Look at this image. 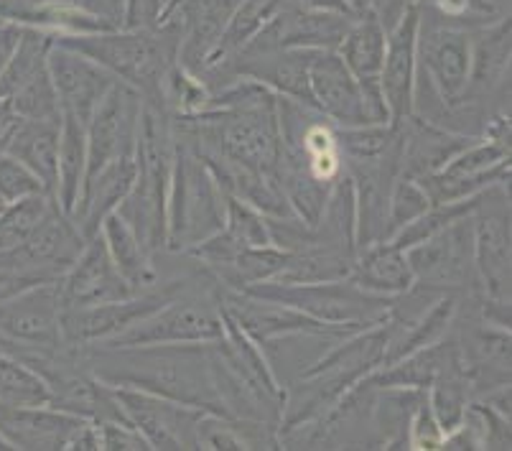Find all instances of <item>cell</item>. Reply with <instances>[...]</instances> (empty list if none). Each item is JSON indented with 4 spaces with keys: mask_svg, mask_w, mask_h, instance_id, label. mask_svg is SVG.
Here are the masks:
<instances>
[{
    "mask_svg": "<svg viewBox=\"0 0 512 451\" xmlns=\"http://www.w3.org/2000/svg\"><path fill=\"white\" fill-rule=\"evenodd\" d=\"M428 207H431V199H428L421 181L398 174V179L393 181V189H390V197H388V225H385V240H390L400 227H406L408 222L421 217Z\"/></svg>",
    "mask_w": 512,
    "mask_h": 451,
    "instance_id": "cell-39",
    "label": "cell"
},
{
    "mask_svg": "<svg viewBox=\"0 0 512 451\" xmlns=\"http://www.w3.org/2000/svg\"><path fill=\"white\" fill-rule=\"evenodd\" d=\"M209 344L212 342L85 347V355L92 373L113 388H138L204 413L225 416L214 383Z\"/></svg>",
    "mask_w": 512,
    "mask_h": 451,
    "instance_id": "cell-1",
    "label": "cell"
},
{
    "mask_svg": "<svg viewBox=\"0 0 512 451\" xmlns=\"http://www.w3.org/2000/svg\"><path fill=\"white\" fill-rule=\"evenodd\" d=\"M408 449L413 451H434L444 446L446 431L441 429V423L436 421L434 411L428 406L426 395L423 401L418 403L416 411L411 413V421H408Z\"/></svg>",
    "mask_w": 512,
    "mask_h": 451,
    "instance_id": "cell-45",
    "label": "cell"
},
{
    "mask_svg": "<svg viewBox=\"0 0 512 451\" xmlns=\"http://www.w3.org/2000/svg\"><path fill=\"white\" fill-rule=\"evenodd\" d=\"M85 243L87 237L82 235L77 222L54 202L44 215V220L29 235V240L18 245V250L49 281H59L69 271V265L79 258Z\"/></svg>",
    "mask_w": 512,
    "mask_h": 451,
    "instance_id": "cell-24",
    "label": "cell"
},
{
    "mask_svg": "<svg viewBox=\"0 0 512 451\" xmlns=\"http://www.w3.org/2000/svg\"><path fill=\"white\" fill-rule=\"evenodd\" d=\"M416 11L418 23L464 31H477L502 16L495 0H418Z\"/></svg>",
    "mask_w": 512,
    "mask_h": 451,
    "instance_id": "cell-33",
    "label": "cell"
},
{
    "mask_svg": "<svg viewBox=\"0 0 512 451\" xmlns=\"http://www.w3.org/2000/svg\"><path fill=\"white\" fill-rule=\"evenodd\" d=\"M225 197L204 158L192 143L174 136L169 204H166V250L186 253L225 227Z\"/></svg>",
    "mask_w": 512,
    "mask_h": 451,
    "instance_id": "cell-4",
    "label": "cell"
},
{
    "mask_svg": "<svg viewBox=\"0 0 512 451\" xmlns=\"http://www.w3.org/2000/svg\"><path fill=\"white\" fill-rule=\"evenodd\" d=\"M46 69H49V79L57 92L62 115L79 120L85 128L97 105L118 82L113 74L85 57L82 51L57 39L51 41L49 54H46Z\"/></svg>",
    "mask_w": 512,
    "mask_h": 451,
    "instance_id": "cell-13",
    "label": "cell"
},
{
    "mask_svg": "<svg viewBox=\"0 0 512 451\" xmlns=\"http://www.w3.org/2000/svg\"><path fill=\"white\" fill-rule=\"evenodd\" d=\"M197 281L194 278H174V281L156 283V286L138 291L120 301L85 306V309H62V337L72 347H95V344L115 339L118 334L136 327L146 316L184 294Z\"/></svg>",
    "mask_w": 512,
    "mask_h": 451,
    "instance_id": "cell-8",
    "label": "cell"
},
{
    "mask_svg": "<svg viewBox=\"0 0 512 451\" xmlns=\"http://www.w3.org/2000/svg\"><path fill=\"white\" fill-rule=\"evenodd\" d=\"M286 6V0H237L235 11H232L230 21H227L225 31H222L220 41L214 46L212 57H209L207 69L199 79H207L209 74L220 72L222 67L232 62L260 31L273 21L281 8Z\"/></svg>",
    "mask_w": 512,
    "mask_h": 451,
    "instance_id": "cell-28",
    "label": "cell"
},
{
    "mask_svg": "<svg viewBox=\"0 0 512 451\" xmlns=\"http://www.w3.org/2000/svg\"><path fill=\"white\" fill-rule=\"evenodd\" d=\"M11 105L16 110L18 120H62V110H59L57 92H54V85L49 79V69L36 79H31L26 87H21L11 97Z\"/></svg>",
    "mask_w": 512,
    "mask_h": 451,
    "instance_id": "cell-40",
    "label": "cell"
},
{
    "mask_svg": "<svg viewBox=\"0 0 512 451\" xmlns=\"http://www.w3.org/2000/svg\"><path fill=\"white\" fill-rule=\"evenodd\" d=\"M136 184L118 207V215L156 258L166 250V204L174 169V125L158 97H143L136 138Z\"/></svg>",
    "mask_w": 512,
    "mask_h": 451,
    "instance_id": "cell-2",
    "label": "cell"
},
{
    "mask_svg": "<svg viewBox=\"0 0 512 451\" xmlns=\"http://www.w3.org/2000/svg\"><path fill=\"white\" fill-rule=\"evenodd\" d=\"M87 174V136L85 125L62 115L59 125V158H57V204L69 217L77 209L82 184Z\"/></svg>",
    "mask_w": 512,
    "mask_h": 451,
    "instance_id": "cell-30",
    "label": "cell"
},
{
    "mask_svg": "<svg viewBox=\"0 0 512 451\" xmlns=\"http://www.w3.org/2000/svg\"><path fill=\"white\" fill-rule=\"evenodd\" d=\"M100 235L105 240V248L113 258L115 268L120 276L136 288V291H146V288L156 286L158 271L153 265V255L143 248V243L136 237V232L130 230L128 222L113 212L100 227Z\"/></svg>",
    "mask_w": 512,
    "mask_h": 451,
    "instance_id": "cell-29",
    "label": "cell"
},
{
    "mask_svg": "<svg viewBox=\"0 0 512 451\" xmlns=\"http://www.w3.org/2000/svg\"><path fill=\"white\" fill-rule=\"evenodd\" d=\"M18 123L16 110H13L8 97H0V136H8V130Z\"/></svg>",
    "mask_w": 512,
    "mask_h": 451,
    "instance_id": "cell-50",
    "label": "cell"
},
{
    "mask_svg": "<svg viewBox=\"0 0 512 451\" xmlns=\"http://www.w3.org/2000/svg\"><path fill=\"white\" fill-rule=\"evenodd\" d=\"M355 13L316 11V8L283 6L273 21L242 51L263 49H306L334 51L355 21Z\"/></svg>",
    "mask_w": 512,
    "mask_h": 451,
    "instance_id": "cell-15",
    "label": "cell"
},
{
    "mask_svg": "<svg viewBox=\"0 0 512 451\" xmlns=\"http://www.w3.org/2000/svg\"><path fill=\"white\" fill-rule=\"evenodd\" d=\"M222 337V309L214 296V281L202 291V273L197 281L166 306L153 311L136 327L95 347H143V344H204Z\"/></svg>",
    "mask_w": 512,
    "mask_h": 451,
    "instance_id": "cell-7",
    "label": "cell"
},
{
    "mask_svg": "<svg viewBox=\"0 0 512 451\" xmlns=\"http://www.w3.org/2000/svg\"><path fill=\"white\" fill-rule=\"evenodd\" d=\"M245 294L258 299L286 304L296 311L314 316L324 324H339V327L365 329L383 322L393 296H377L352 283L349 278L342 281L321 283H281L265 281L245 288Z\"/></svg>",
    "mask_w": 512,
    "mask_h": 451,
    "instance_id": "cell-6",
    "label": "cell"
},
{
    "mask_svg": "<svg viewBox=\"0 0 512 451\" xmlns=\"http://www.w3.org/2000/svg\"><path fill=\"white\" fill-rule=\"evenodd\" d=\"M225 230H230L232 235H235L242 245H248V248L273 245L263 212H258V209L250 207L248 202H242V199L230 197V194L225 197Z\"/></svg>",
    "mask_w": 512,
    "mask_h": 451,
    "instance_id": "cell-41",
    "label": "cell"
},
{
    "mask_svg": "<svg viewBox=\"0 0 512 451\" xmlns=\"http://www.w3.org/2000/svg\"><path fill=\"white\" fill-rule=\"evenodd\" d=\"M54 202L57 199L49 194H36V197L3 204L0 207V250H13L26 243Z\"/></svg>",
    "mask_w": 512,
    "mask_h": 451,
    "instance_id": "cell-37",
    "label": "cell"
},
{
    "mask_svg": "<svg viewBox=\"0 0 512 451\" xmlns=\"http://www.w3.org/2000/svg\"><path fill=\"white\" fill-rule=\"evenodd\" d=\"M57 291L62 309H85V306L107 304V301H120L138 294L115 268L100 232L87 237L79 258L57 281Z\"/></svg>",
    "mask_w": 512,
    "mask_h": 451,
    "instance_id": "cell-16",
    "label": "cell"
},
{
    "mask_svg": "<svg viewBox=\"0 0 512 451\" xmlns=\"http://www.w3.org/2000/svg\"><path fill=\"white\" fill-rule=\"evenodd\" d=\"M0 204H3V202H0Z\"/></svg>",
    "mask_w": 512,
    "mask_h": 451,
    "instance_id": "cell-54",
    "label": "cell"
},
{
    "mask_svg": "<svg viewBox=\"0 0 512 451\" xmlns=\"http://www.w3.org/2000/svg\"><path fill=\"white\" fill-rule=\"evenodd\" d=\"M0 207H3V204H0Z\"/></svg>",
    "mask_w": 512,
    "mask_h": 451,
    "instance_id": "cell-53",
    "label": "cell"
},
{
    "mask_svg": "<svg viewBox=\"0 0 512 451\" xmlns=\"http://www.w3.org/2000/svg\"><path fill=\"white\" fill-rule=\"evenodd\" d=\"M100 431V449L105 451H151L148 441L125 421L97 423Z\"/></svg>",
    "mask_w": 512,
    "mask_h": 451,
    "instance_id": "cell-46",
    "label": "cell"
},
{
    "mask_svg": "<svg viewBox=\"0 0 512 451\" xmlns=\"http://www.w3.org/2000/svg\"><path fill=\"white\" fill-rule=\"evenodd\" d=\"M214 296L220 301L222 309L235 319L237 327L248 334L250 339L268 350L271 344L291 337H324V339H342L347 334H355L360 329L339 327V324H324L314 316L296 311L286 304L258 299L245 291H232L214 283Z\"/></svg>",
    "mask_w": 512,
    "mask_h": 451,
    "instance_id": "cell-9",
    "label": "cell"
},
{
    "mask_svg": "<svg viewBox=\"0 0 512 451\" xmlns=\"http://www.w3.org/2000/svg\"><path fill=\"white\" fill-rule=\"evenodd\" d=\"M143 95L133 87L115 82L105 100L97 105L90 123L85 128L87 136V174L85 181L100 174L115 158L133 156L138 138V120H141ZM85 187V184H82Z\"/></svg>",
    "mask_w": 512,
    "mask_h": 451,
    "instance_id": "cell-12",
    "label": "cell"
},
{
    "mask_svg": "<svg viewBox=\"0 0 512 451\" xmlns=\"http://www.w3.org/2000/svg\"><path fill=\"white\" fill-rule=\"evenodd\" d=\"M482 136H467L456 130L411 115L400 123V174L411 179L439 174L451 158Z\"/></svg>",
    "mask_w": 512,
    "mask_h": 451,
    "instance_id": "cell-23",
    "label": "cell"
},
{
    "mask_svg": "<svg viewBox=\"0 0 512 451\" xmlns=\"http://www.w3.org/2000/svg\"><path fill=\"white\" fill-rule=\"evenodd\" d=\"M87 418L51 406H6L0 403V434L13 449L67 451Z\"/></svg>",
    "mask_w": 512,
    "mask_h": 451,
    "instance_id": "cell-21",
    "label": "cell"
},
{
    "mask_svg": "<svg viewBox=\"0 0 512 451\" xmlns=\"http://www.w3.org/2000/svg\"><path fill=\"white\" fill-rule=\"evenodd\" d=\"M512 164L510 158L502 161V164L492 166L490 171H482V174L474 176H449V174H431L418 179L426 189L431 204H451L462 202V199H472L477 194L487 192L492 187H500V184H510Z\"/></svg>",
    "mask_w": 512,
    "mask_h": 451,
    "instance_id": "cell-34",
    "label": "cell"
},
{
    "mask_svg": "<svg viewBox=\"0 0 512 451\" xmlns=\"http://www.w3.org/2000/svg\"><path fill=\"white\" fill-rule=\"evenodd\" d=\"M72 3L90 16L100 18L110 29H125L128 0H72Z\"/></svg>",
    "mask_w": 512,
    "mask_h": 451,
    "instance_id": "cell-47",
    "label": "cell"
},
{
    "mask_svg": "<svg viewBox=\"0 0 512 451\" xmlns=\"http://www.w3.org/2000/svg\"><path fill=\"white\" fill-rule=\"evenodd\" d=\"M133 184H136V158L133 156L115 158L113 164H107L100 174L85 181L82 194H79L77 209H74L72 215V220L77 222L82 235H97L102 222L113 215V212H118V207L130 194Z\"/></svg>",
    "mask_w": 512,
    "mask_h": 451,
    "instance_id": "cell-25",
    "label": "cell"
},
{
    "mask_svg": "<svg viewBox=\"0 0 512 451\" xmlns=\"http://www.w3.org/2000/svg\"><path fill=\"white\" fill-rule=\"evenodd\" d=\"M0 344L62 347V301L57 283H41L0 304Z\"/></svg>",
    "mask_w": 512,
    "mask_h": 451,
    "instance_id": "cell-14",
    "label": "cell"
},
{
    "mask_svg": "<svg viewBox=\"0 0 512 451\" xmlns=\"http://www.w3.org/2000/svg\"><path fill=\"white\" fill-rule=\"evenodd\" d=\"M510 57V16H500L482 29L472 31V59H469L467 92L462 102H477L487 108V100L510 97Z\"/></svg>",
    "mask_w": 512,
    "mask_h": 451,
    "instance_id": "cell-19",
    "label": "cell"
},
{
    "mask_svg": "<svg viewBox=\"0 0 512 451\" xmlns=\"http://www.w3.org/2000/svg\"><path fill=\"white\" fill-rule=\"evenodd\" d=\"M385 46H388V29L375 13L365 11L352 21L344 39L334 49L344 62V67L357 79V85L365 95L370 118L375 123H390L383 92H380V69H383L385 62Z\"/></svg>",
    "mask_w": 512,
    "mask_h": 451,
    "instance_id": "cell-17",
    "label": "cell"
},
{
    "mask_svg": "<svg viewBox=\"0 0 512 451\" xmlns=\"http://www.w3.org/2000/svg\"><path fill=\"white\" fill-rule=\"evenodd\" d=\"M344 3H347V6L352 8V11H355L357 16L367 11V0H344Z\"/></svg>",
    "mask_w": 512,
    "mask_h": 451,
    "instance_id": "cell-51",
    "label": "cell"
},
{
    "mask_svg": "<svg viewBox=\"0 0 512 451\" xmlns=\"http://www.w3.org/2000/svg\"><path fill=\"white\" fill-rule=\"evenodd\" d=\"M355 253L332 245H314V248L299 250L288 255V263L273 281L281 283H321L342 281L352 273Z\"/></svg>",
    "mask_w": 512,
    "mask_h": 451,
    "instance_id": "cell-32",
    "label": "cell"
},
{
    "mask_svg": "<svg viewBox=\"0 0 512 451\" xmlns=\"http://www.w3.org/2000/svg\"><path fill=\"white\" fill-rule=\"evenodd\" d=\"M288 255L291 253L276 248V245L242 248L227 265L204 273H207L217 286L232 288V291H245V288L255 286V283L273 281V278L283 271V265L288 263Z\"/></svg>",
    "mask_w": 512,
    "mask_h": 451,
    "instance_id": "cell-31",
    "label": "cell"
},
{
    "mask_svg": "<svg viewBox=\"0 0 512 451\" xmlns=\"http://www.w3.org/2000/svg\"><path fill=\"white\" fill-rule=\"evenodd\" d=\"M418 72V11L411 8L406 16L388 31L385 62L380 69V92L390 123L400 125L413 115Z\"/></svg>",
    "mask_w": 512,
    "mask_h": 451,
    "instance_id": "cell-20",
    "label": "cell"
},
{
    "mask_svg": "<svg viewBox=\"0 0 512 451\" xmlns=\"http://www.w3.org/2000/svg\"><path fill=\"white\" fill-rule=\"evenodd\" d=\"M41 283H57L49 281L39 268L23 258L18 248L13 250H0V304L13 296L29 291V288L41 286Z\"/></svg>",
    "mask_w": 512,
    "mask_h": 451,
    "instance_id": "cell-42",
    "label": "cell"
},
{
    "mask_svg": "<svg viewBox=\"0 0 512 451\" xmlns=\"http://www.w3.org/2000/svg\"><path fill=\"white\" fill-rule=\"evenodd\" d=\"M36 194H46L39 176L11 153H0V202L11 204Z\"/></svg>",
    "mask_w": 512,
    "mask_h": 451,
    "instance_id": "cell-44",
    "label": "cell"
},
{
    "mask_svg": "<svg viewBox=\"0 0 512 451\" xmlns=\"http://www.w3.org/2000/svg\"><path fill=\"white\" fill-rule=\"evenodd\" d=\"M125 418L151 449H197V429L204 411L138 388H113Z\"/></svg>",
    "mask_w": 512,
    "mask_h": 451,
    "instance_id": "cell-11",
    "label": "cell"
},
{
    "mask_svg": "<svg viewBox=\"0 0 512 451\" xmlns=\"http://www.w3.org/2000/svg\"><path fill=\"white\" fill-rule=\"evenodd\" d=\"M510 184L482 194L474 225V271H477V311L487 324L510 329Z\"/></svg>",
    "mask_w": 512,
    "mask_h": 451,
    "instance_id": "cell-5",
    "label": "cell"
},
{
    "mask_svg": "<svg viewBox=\"0 0 512 451\" xmlns=\"http://www.w3.org/2000/svg\"><path fill=\"white\" fill-rule=\"evenodd\" d=\"M59 125L62 120H18L8 130L6 153L29 166L44 184L46 194H57Z\"/></svg>",
    "mask_w": 512,
    "mask_h": 451,
    "instance_id": "cell-26",
    "label": "cell"
},
{
    "mask_svg": "<svg viewBox=\"0 0 512 451\" xmlns=\"http://www.w3.org/2000/svg\"><path fill=\"white\" fill-rule=\"evenodd\" d=\"M349 281L377 296H398L413 286V271L406 250L395 248L390 240L365 245L357 250Z\"/></svg>",
    "mask_w": 512,
    "mask_h": 451,
    "instance_id": "cell-27",
    "label": "cell"
},
{
    "mask_svg": "<svg viewBox=\"0 0 512 451\" xmlns=\"http://www.w3.org/2000/svg\"><path fill=\"white\" fill-rule=\"evenodd\" d=\"M0 451H16L11 444H8V439L3 434H0Z\"/></svg>",
    "mask_w": 512,
    "mask_h": 451,
    "instance_id": "cell-52",
    "label": "cell"
},
{
    "mask_svg": "<svg viewBox=\"0 0 512 451\" xmlns=\"http://www.w3.org/2000/svg\"><path fill=\"white\" fill-rule=\"evenodd\" d=\"M416 6L418 0H367V11L375 13L388 31Z\"/></svg>",
    "mask_w": 512,
    "mask_h": 451,
    "instance_id": "cell-48",
    "label": "cell"
},
{
    "mask_svg": "<svg viewBox=\"0 0 512 451\" xmlns=\"http://www.w3.org/2000/svg\"><path fill=\"white\" fill-rule=\"evenodd\" d=\"M62 44L82 51L102 69L133 87L143 97H158L164 74L179 57L181 29L176 18H166L158 26L115 29L87 36H54Z\"/></svg>",
    "mask_w": 512,
    "mask_h": 451,
    "instance_id": "cell-3",
    "label": "cell"
},
{
    "mask_svg": "<svg viewBox=\"0 0 512 451\" xmlns=\"http://www.w3.org/2000/svg\"><path fill=\"white\" fill-rule=\"evenodd\" d=\"M406 258L416 281L462 294L477 291L472 215L451 222L434 237L408 248Z\"/></svg>",
    "mask_w": 512,
    "mask_h": 451,
    "instance_id": "cell-10",
    "label": "cell"
},
{
    "mask_svg": "<svg viewBox=\"0 0 512 451\" xmlns=\"http://www.w3.org/2000/svg\"><path fill=\"white\" fill-rule=\"evenodd\" d=\"M309 87L314 108L337 128L370 125L365 95L337 51H314L309 64Z\"/></svg>",
    "mask_w": 512,
    "mask_h": 451,
    "instance_id": "cell-18",
    "label": "cell"
},
{
    "mask_svg": "<svg viewBox=\"0 0 512 451\" xmlns=\"http://www.w3.org/2000/svg\"><path fill=\"white\" fill-rule=\"evenodd\" d=\"M482 194H477V197H472V199H462V202L431 204V207H428L421 217H416L413 222H408L406 227H400V230L390 237V243L400 250H408V248H413V245L423 243V240L434 237L436 232H441L444 227H449L451 222L474 215L479 207V202H482Z\"/></svg>",
    "mask_w": 512,
    "mask_h": 451,
    "instance_id": "cell-36",
    "label": "cell"
},
{
    "mask_svg": "<svg viewBox=\"0 0 512 451\" xmlns=\"http://www.w3.org/2000/svg\"><path fill=\"white\" fill-rule=\"evenodd\" d=\"M237 0H181L169 18H176L181 29L176 62L202 77L214 46L220 41Z\"/></svg>",
    "mask_w": 512,
    "mask_h": 451,
    "instance_id": "cell-22",
    "label": "cell"
},
{
    "mask_svg": "<svg viewBox=\"0 0 512 451\" xmlns=\"http://www.w3.org/2000/svg\"><path fill=\"white\" fill-rule=\"evenodd\" d=\"M510 158V148L500 146L495 141H487V138H477L474 143H469L464 151L456 153L449 164L439 171V174L449 176H474L482 174V171H490L492 166L502 164Z\"/></svg>",
    "mask_w": 512,
    "mask_h": 451,
    "instance_id": "cell-43",
    "label": "cell"
},
{
    "mask_svg": "<svg viewBox=\"0 0 512 451\" xmlns=\"http://www.w3.org/2000/svg\"><path fill=\"white\" fill-rule=\"evenodd\" d=\"M426 401L431 411H434L436 421L441 423V429L451 434L462 423L467 403L472 401V390H469L467 378H464V370L462 373L444 375V378L428 385Z\"/></svg>",
    "mask_w": 512,
    "mask_h": 451,
    "instance_id": "cell-38",
    "label": "cell"
},
{
    "mask_svg": "<svg viewBox=\"0 0 512 451\" xmlns=\"http://www.w3.org/2000/svg\"><path fill=\"white\" fill-rule=\"evenodd\" d=\"M23 26H16V23H3L0 21V74L11 62L13 51H16L18 41H21Z\"/></svg>",
    "mask_w": 512,
    "mask_h": 451,
    "instance_id": "cell-49",
    "label": "cell"
},
{
    "mask_svg": "<svg viewBox=\"0 0 512 451\" xmlns=\"http://www.w3.org/2000/svg\"><path fill=\"white\" fill-rule=\"evenodd\" d=\"M0 403L6 406H49L46 380L26 362L0 347Z\"/></svg>",
    "mask_w": 512,
    "mask_h": 451,
    "instance_id": "cell-35",
    "label": "cell"
}]
</instances>
